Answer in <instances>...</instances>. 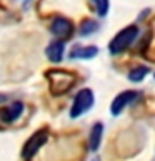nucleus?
Segmentation results:
<instances>
[{"label": "nucleus", "mask_w": 155, "mask_h": 161, "mask_svg": "<svg viewBox=\"0 0 155 161\" xmlns=\"http://www.w3.org/2000/svg\"><path fill=\"white\" fill-rule=\"evenodd\" d=\"M137 35H138V29L135 27V25H130V27H125L123 30H120V32L112 39V42H110V45H108L110 54L123 52V50L128 49V45L137 39Z\"/></svg>", "instance_id": "nucleus-1"}, {"label": "nucleus", "mask_w": 155, "mask_h": 161, "mask_svg": "<svg viewBox=\"0 0 155 161\" xmlns=\"http://www.w3.org/2000/svg\"><path fill=\"white\" fill-rule=\"evenodd\" d=\"M92 106H93V92L90 89H82L73 99L72 109H70V118H78V116L85 114Z\"/></svg>", "instance_id": "nucleus-2"}, {"label": "nucleus", "mask_w": 155, "mask_h": 161, "mask_svg": "<svg viewBox=\"0 0 155 161\" xmlns=\"http://www.w3.org/2000/svg\"><path fill=\"white\" fill-rule=\"evenodd\" d=\"M47 133L45 131H38V133H35V134H32L28 138V141L25 143V146H23V149H22V156L27 161H30L35 156V153L42 148V146L45 144V141H47Z\"/></svg>", "instance_id": "nucleus-3"}, {"label": "nucleus", "mask_w": 155, "mask_h": 161, "mask_svg": "<svg viewBox=\"0 0 155 161\" xmlns=\"http://www.w3.org/2000/svg\"><path fill=\"white\" fill-rule=\"evenodd\" d=\"M50 32H52L55 37H58L60 40H67L72 37L73 34V25L68 19L65 17H55L50 24Z\"/></svg>", "instance_id": "nucleus-4"}, {"label": "nucleus", "mask_w": 155, "mask_h": 161, "mask_svg": "<svg viewBox=\"0 0 155 161\" xmlns=\"http://www.w3.org/2000/svg\"><path fill=\"white\" fill-rule=\"evenodd\" d=\"M138 96H140V92H137V91H125V92L118 94L117 97L112 101L110 113H112L113 116H118L127 106H130L135 99H138Z\"/></svg>", "instance_id": "nucleus-5"}, {"label": "nucleus", "mask_w": 155, "mask_h": 161, "mask_svg": "<svg viewBox=\"0 0 155 161\" xmlns=\"http://www.w3.org/2000/svg\"><path fill=\"white\" fill-rule=\"evenodd\" d=\"M23 111V104L22 103H13L10 106H5V108H0V123L2 124H10L13 123L15 119H18V116L22 114Z\"/></svg>", "instance_id": "nucleus-6"}, {"label": "nucleus", "mask_w": 155, "mask_h": 161, "mask_svg": "<svg viewBox=\"0 0 155 161\" xmlns=\"http://www.w3.org/2000/svg\"><path fill=\"white\" fill-rule=\"evenodd\" d=\"M63 50H65V44L63 40H53L52 44H48V47L45 49L47 57L52 62H60L63 59Z\"/></svg>", "instance_id": "nucleus-7"}, {"label": "nucleus", "mask_w": 155, "mask_h": 161, "mask_svg": "<svg viewBox=\"0 0 155 161\" xmlns=\"http://www.w3.org/2000/svg\"><path fill=\"white\" fill-rule=\"evenodd\" d=\"M97 54H98V49L93 47V45H88V47L75 45L70 50V59H93Z\"/></svg>", "instance_id": "nucleus-8"}, {"label": "nucleus", "mask_w": 155, "mask_h": 161, "mask_svg": "<svg viewBox=\"0 0 155 161\" xmlns=\"http://www.w3.org/2000/svg\"><path fill=\"white\" fill-rule=\"evenodd\" d=\"M102 133H103V126L102 123L93 124L92 131H90V138H88V148L92 151H97L100 146V141H102Z\"/></svg>", "instance_id": "nucleus-9"}, {"label": "nucleus", "mask_w": 155, "mask_h": 161, "mask_svg": "<svg viewBox=\"0 0 155 161\" xmlns=\"http://www.w3.org/2000/svg\"><path fill=\"white\" fill-rule=\"evenodd\" d=\"M147 74H148V67H145V65H138V67H133L128 72V79L132 80V82H140V80H142Z\"/></svg>", "instance_id": "nucleus-10"}, {"label": "nucleus", "mask_w": 155, "mask_h": 161, "mask_svg": "<svg viewBox=\"0 0 155 161\" xmlns=\"http://www.w3.org/2000/svg\"><path fill=\"white\" fill-rule=\"evenodd\" d=\"M98 30V24L95 20H83L82 25H80V35H92L93 32Z\"/></svg>", "instance_id": "nucleus-11"}, {"label": "nucleus", "mask_w": 155, "mask_h": 161, "mask_svg": "<svg viewBox=\"0 0 155 161\" xmlns=\"http://www.w3.org/2000/svg\"><path fill=\"white\" fill-rule=\"evenodd\" d=\"M92 2V5L95 7V10H97V14L100 15V17H105L108 12V0H90Z\"/></svg>", "instance_id": "nucleus-12"}]
</instances>
